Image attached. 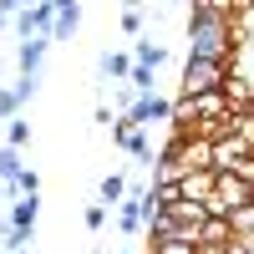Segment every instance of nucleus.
<instances>
[{
    "label": "nucleus",
    "mask_w": 254,
    "mask_h": 254,
    "mask_svg": "<svg viewBox=\"0 0 254 254\" xmlns=\"http://www.w3.org/2000/svg\"><path fill=\"white\" fill-rule=\"evenodd\" d=\"M117 224H122V234H137V229L147 224V208H142V188H137V193L127 198V203H122V214H117Z\"/></svg>",
    "instance_id": "nucleus-9"
},
{
    "label": "nucleus",
    "mask_w": 254,
    "mask_h": 254,
    "mask_svg": "<svg viewBox=\"0 0 254 254\" xmlns=\"http://www.w3.org/2000/svg\"><path fill=\"white\" fill-rule=\"evenodd\" d=\"M147 254H198L193 239H147Z\"/></svg>",
    "instance_id": "nucleus-10"
},
{
    "label": "nucleus",
    "mask_w": 254,
    "mask_h": 254,
    "mask_svg": "<svg viewBox=\"0 0 254 254\" xmlns=\"http://www.w3.org/2000/svg\"><path fill=\"white\" fill-rule=\"evenodd\" d=\"M229 239H234V229H229V219H214V214H208V219L198 224V249H224Z\"/></svg>",
    "instance_id": "nucleus-8"
},
{
    "label": "nucleus",
    "mask_w": 254,
    "mask_h": 254,
    "mask_svg": "<svg viewBox=\"0 0 254 254\" xmlns=\"http://www.w3.org/2000/svg\"><path fill=\"white\" fill-rule=\"evenodd\" d=\"M188 107H193V117H198V122H208V117H224V112H229V97H224V87H214V92L188 97ZM188 137H193V132H188Z\"/></svg>",
    "instance_id": "nucleus-6"
},
{
    "label": "nucleus",
    "mask_w": 254,
    "mask_h": 254,
    "mask_svg": "<svg viewBox=\"0 0 254 254\" xmlns=\"http://www.w3.org/2000/svg\"><path fill=\"white\" fill-rule=\"evenodd\" d=\"M224 61H203V56H188L183 61V76H178V97H198V92H214V87H224Z\"/></svg>",
    "instance_id": "nucleus-2"
},
{
    "label": "nucleus",
    "mask_w": 254,
    "mask_h": 254,
    "mask_svg": "<svg viewBox=\"0 0 254 254\" xmlns=\"http://www.w3.org/2000/svg\"><path fill=\"white\" fill-rule=\"evenodd\" d=\"M224 254H254V234H234L224 244Z\"/></svg>",
    "instance_id": "nucleus-17"
},
{
    "label": "nucleus",
    "mask_w": 254,
    "mask_h": 254,
    "mask_svg": "<svg viewBox=\"0 0 254 254\" xmlns=\"http://www.w3.org/2000/svg\"><path fill=\"white\" fill-rule=\"evenodd\" d=\"M173 188H178V198H188V203H208V193H214V168H193V173L173 178Z\"/></svg>",
    "instance_id": "nucleus-5"
},
{
    "label": "nucleus",
    "mask_w": 254,
    "mask_h": 254,
    "mask_svg": "<svg viewBox=\"0 0 254 254\" xmlns=\"http://www.w3.org/2000/svg\"><path fill=\"white\" fill-rule=\"evenodd\" d=\"M20 102H26V92H0V112H5V117H15V107H20Z\"/></svg>",
    "instance_id": "nucleus-18"
},
{
    "label": "nucleus",
    "mask_w": 254,
    "mask_h": 254,
    "mask_svg": "<svg viewBox=\"0 0 254 254\" xmlns=\"http://www.w3.org/2000/svg\"><path fill=\"white\" fill-rule=\"evenodd\" d=\"M102 224H107V203H92L87 208V229H102Z\"/></svg>",
    "instance_id": "nucleus-21"
},
{
    "label": "nucleus",
    "mask_w": 254,
    "mask_h": 254,
    "mask_svg": "<svg viewBox=\"0 0 254 254\" xmlns=\"http://www.w3.org/2000/svg\"><path fill=\"white\" fill-rule=\"evenodd\" d=\"M20 5H36V0H20Z\"/></svg>",
    "instance_id": "nucleus-25"
},
{
    "label": "nucleus",
    "mask_w": 254,
    "mask_h": 254,
    "mask_svg": "<svg viewBox=\"0 0 254 254\" xmlns=\"http://www.w3.org/2000/svg\"><path fill=\"white\" fill-rule=\"evenodd\" d=\"M97 193H102V203H122V198H127V178H122V173H107Z\"/></svg>",
    "instance_id": "nucleus-12"
},
{
    "label": "nucleus",
    "mask_w": 254,
    "mask_h": 254,
    "mask_svg": "<svg viewBox=\"0 0 254 254\" xmlns=\"http://www.w3.org/2000/svg\"><path fill=\"white\" fill-rule=\"evenodd\" d=\"M117 254H127V249H117Z\"/></svg>",
    "instance_id": "nucleus-26"
},
{
    "label": "nucleus",
    "mask_w": 254,
    "mask_h": 254,
    "mask_svg": "<svg viewBox=\"0 0 254 254\" xmlns=\"http://www.w3.org/2000/svg\"><path fill=\"white\" fill-rule=\"evenodd\" d=\"M244 153H249V142H244L239 132H224V137L208 142V168H214V173H229V168H234Z\"/></svg>",
    "instance_id": "nucleus-3"
},
{
    "label": "nucleus",
    "mask_w": 254,
    "mask_h": 254,
    "mask_svg": "<svg viewBox=\"0 0 254 254\" xmlns=\"http://www.w3.org/2000/svg\"><path fill=\"white\" fill-rule=\"evenodd\" d=\"M41 56H46V41H26V46H20V71H26V76H36Z\"/></svg>",
    "instance_id": "nucleus-13"
},
{
    "label": "nucleus",
    "mask_w": 254,
    "mask_h": 254,
    "mask_svg": "<svg viewBox=\"0 0 254 254\" xmlns=\"http://www.w3.org/2000/svg\"><path fill=\"white\" fill-rule=\"evenodd\" d=\"M102 71H107V76H127V71H132V61H127V56H117V51H107V56H102Z\"/></svg>",
    "instance_id": "nucleus-15"
},
{
    "label": "nucleus",
    "mask_w": 254,
    "mask_h": 254,
    "mask_svg": "<svg viewBox=\"0 0 254 254\" xmlns=\"http://www.w3.org/2000/svg\"><path fill=\"white\" fill-rule=\"evenodd\" d=\"M244 203H249V183H244V178H234V173H214V193H208L203 214L229 219V214H234V208H244Z\"/></svg>",
    "instance_id": "nucleus-1"
},
{
    "label": "nucleus",
    "mask_w": 254,
    "mask_h": 254,
    "mask_svg": "<svg viewBox=\"0 0 254 254\" xmlns=\"http://www.w3.org/2000/svg\"><path fill=\"white\" fill-rule=\"evenodd\" d=\"M158 61H163V46H158V41H153V36H147V41H137L132 66H153V71H158Z\"/></svg>",
    "instance_id": "nucleus-11"
},
{
    "label": "nucleus",
    "mask_w": 254,
    "mask_h": 254,
    "mask_svg": "<svg viewBox=\"0 0 254 254\" xmlns=\"http://www.w3.org/2000/svg\"><path fill=\"white\" fill-rule=\"evenodd\" d=\"M229 229H234V234H254V203L234 208V214H229Z\"/></svg>",
    "instance_id": "nucleus-14"
},
{
    "label": "nucleus",
    "mask_w": 254,
    "mask_h": 254,
    "mask_svg": "<svg viewBox=\"0 0 254 254\" xmlns=\"http://www.w3.org/2000/svg\"><path fill=\"white\" fill-rule=\"evenodd\" d=\"M229 173H234V178H244V183H254V153H244L234 168H229Z\"/></svg>",
    "instance_id": "nucleus-19"
},
{
    "label": "nucleus",
    "mask_w": 254,
    "mask_h": 254,
    "mask_svg": "<svg viewBox=\"0 0 254 254\" xmlns=\"http://www.w3.org/2000/svg\"><path fill=\"white\" fill-rule=\"evenodd\" d=\"M26 142H31V122L10 117V147H26Z\"/></svg>",
    "instance_id": "nucleus-16"
},
{
    "label": "nucleus",
    "mask_w": 254,
    "mask_h": 254,
    "mask_svg": "<svg viewBox=\"0 0 254 254\" xmlns=\"http://www.w3.org/2000/svg\"><path fill=\"white\" fill-rule=\"evenodd\" d=\"M15 254H36V249H15Z\"/></svg>",
    "instance_id": "nucleus-23"
},
{
    "label": "nucleus",
    "mask_w": 254,
    "mask_h": 254,
    "mask_svg": "<svg viewBox=\"0 0 254 254\" xmlns=\"http://www.w3.org/2000/svg\"><path fill=\"white\" fill-rule=\"evenodd\" d=\"M198 254H224V249H198Z\"/></svg>",
    "instance_id": "nucleus-22"
},
{
    "label": "nucleus",
    "mask_w": 254,
    "mask_h": 254,
    "mask_svg": "<svg viewBox=\"0 0 254 254\" xmlns=\"http://www.w3.org/2000/svg\"><path fill=\"white\" fill-rule=\"evenodd\" d=\"M122 31H132V36L142 31V10H137V5H127V10H122Z\"/></svg>",
    "instance_id": "nucleus-20"
},
{
    "label": "nucleus",
    "mask_w": 254,
    "mask_h": 254,
    "mask_svg": "<svg viewBox=\"0 0 254 254\" xmlns=\"http://www.w3.org/2000/svg\"><path fill=\"white\" fill-rule=\"evenodd\" d=\"M224 97H229V107H234V112H249V107H254V76L239 71V66H229V71H224Z\"/></svg>",
    "instance_id": "nucleus-4"
},
{
    "label": "nucleus",
    "mask_w": 254,
    "mask_h": 254,
    "mask_svg": "<svg viewBox=\"0 0 254 254\" xmlns=\"http://www.w3.org/2000/svg\"><path fill=\"white\" fill-rule=\"evenodd\" d=\"M249 203H254V183H249Z\"/></svg>",
    "instance_id": "nucleus-24"
},
{
    "label": "nucleus",
    "mask_w": 254,
    "mask_h": 254,
    "mask_svg": "<svg viewBox=\"0 0 254 254\" xmlns=\"http://www.w3.org/2000/svg\"><path fill=\"white\" fill-rule=\"evenodd\" d=\"M76 20H81V5L76 0H51V36H71L76 31Z\"/></svg>",
    "instance_id": "nucleus-7"
}]
</instances>
